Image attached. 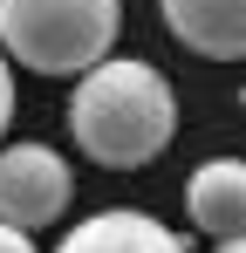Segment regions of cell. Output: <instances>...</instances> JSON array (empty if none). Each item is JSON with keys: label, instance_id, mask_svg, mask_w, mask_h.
I'll return each mask as SVG.
<instances>
[{"label": "cell", "instance_id": "cell-1", "mask_svg": "<svg viewBox=\"0 0 246 253\" xmlns=\"http://www.w3.org/2000/svg\"><path fill=\"white\" fill-rule=\"evenodd\" d=\"M69 130L76 151L103 171H144L158 165L178 137V96L151 62H123L103 55L82 69L76 96H69Z\"/></svg>", "mask_w": 246, "mask_h": 253}, {"label": "cell", "instance_id": "cell-2", "mask_svg": "<svg viewBox=\"0 0 246 253\" xmlns=\"http://www.w3.org/2000/svg\"><path fill=\"white\" fill-rule=\"evenodd\" d=\"M123 35V0H0V48L28 76H82Z\"/></svg>", "mask_w": 246, "mask_h": 253}, {"label": "cell", "instance_id": "cell-3", "mask_svg": "<svg viewBox=\"0 0 246 253\" xmlns=\"http://www.w3.org/2000/svg\"><path fill=\"white\" fill-rule=\"evenodd\" d=\"M76 199V171L62 151L48 144H7L0 151V219L21 226V233H41L55 226Z\"/></svg>", "mask_w": 246, "mask_h": 253}, {"label": "cell", "instance_id": "cell-4", "mask_svg": "<svg viewBox=\"0 0 246 253\" xmlns=\"http://www.w3.org/2000/svg\"><path fill=\"white\" fill-rule=\"evenodd\" d=\"M178 48L205 62H246V0H158Z\"/></svg>", "mask_w": 246, "mask_h": 253}, {"label": "cell", "instance_id": "cell-5", "mask_svg": "<svg viewBox=\"0 0 246 253\" xmlns=\"http://www.w3.org/2000/svg\"><path fill=\"white\" fill-rule=\"evenodd\" d=\"M55 253H185V240L137 206H110V212H89L82 226H69Z\"/></svg>", "mask_w": 246, "mask_h": 253}, {"label": "cell", "instance_id": "cell-6", "mask_svg": "<svg viewBox=\"0 0 246 253\" xmlns=\"http://www.w3.org/2000/svg\"><path fill=\"white\" fill-rule=\"evenodd\" d=\"M185 212L205 240L246 233V158H212L185 178Z\"/></svg>", "mask_w": 246, "mask_h": 253}, {"label": "cell", "instance_id": "cell-7", "mask_svg": "<svg viewBox=\"0 0 246 253\" xmlns=\"http://www.w3.org/2000/svg\"><path fill=\"white\" fill-rule=\"evenodd\" d=\"M14 124V69H7V48H0V137Z\"/></svg>", "mask_w": 246, "mask_h": 253}, {"label": "cell", "instance_id": "cell-8", "mask_svg": "<svg viewBox=\"0 0 246 253\" xmlns=\"http://www.w3.org/2000/svg\"><path fill=\"white\" fill-rule=\"evenodd\" d=\"M0 253H35V233H21V226L0 219Z\"/></svg>", "mask_w": 246, "mask_h": 253}, {"label": "cell", "instance_id": "cell-9", "mask_svg": "<svg viewBox=\"0 0 246 253\" xmlns=\"http://www.w3.org/2000/svg\"><path fill=\"white\" fill-rule=\"evenodd\" d=\"M212 253H246V233H233V240H219Z\"/></svg>", "mask_w": 246, "mask_h": 253}]
</instances>
